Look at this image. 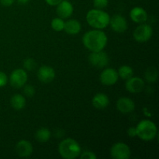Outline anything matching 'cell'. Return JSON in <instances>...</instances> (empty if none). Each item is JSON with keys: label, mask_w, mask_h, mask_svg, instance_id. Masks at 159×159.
I'll return each instance as SVG.
<instances>
[{"label": "cell", "mask_w": 159, "mask_h": 159, "mask_svg": "<svg viewBox=\"0 0 159 159\" xmlns=\"http://www.w3.org/2000/svg\"><path fill=\"white\" fill-rule=\"evenodd\" d=\"M85 48L92 52L102 51L107 43V37L103 31L93 30L85 33L82 37Z\"/></svg>", "instance_id": "1"}, {"label": "cell", "mask_w": 159, "mask_h": 159, "mask_svg": "<svg viewBox=\"0 0 159 159\" xmlns=\"http://www.w3.org/2000/svg\"><path fill=\"white\" fill-rule=\"evenodd\" d=\"M58 152L63 158L74 159L80 155L81 147L75 140L67 138L59 144Z\"/></svg>", "instance_id": "2"}, {"label": "cell", "mask_w": 159, "mask_h": 159, "mask_svg": "<svg viewBox=\"0 0 159 159\" xmlns=\"http://www.w3.org/2000/svg\"><path fill=\"white\" fill-rule=\"evenodd\" d=\"M110 17L107 12L101 9H95L89 11L86 20L89 25L96 29H103L110 24Z\"/></svg>", "instance_id": "3"}, {"label": "cell", "mask_w": 159, "mask_h": 159, "mask_svg": "<svg viewBox=\"0 0 159 159\" xmlns=\"http://www.w3.org/2000/svg\"><path fill=\"white\" fill-rule=\"evenodd\" d=\"M135 128L137 136L143 141H150L153 140L157 135L156 125L151 120H141Z\"/></svg>", "instance_id": "4"}, {"label": "cell", "mask_w": 159, "mask_h": 159, "mask_svg": "<svg viewBox=\"0 0 159 159\" xmlns=\"http://www.w3.org/2000/svg\"><path fill=\"white\" fill-rule=\"evenodd\" d=\"M153 30L152 26L148 24H141L134 31V37L139 43L147 42L152 37Z\"/></svg>", "instance_id": "5"}, {"label": "cell", "mask_w": 159, "mask_h": 159, "mask_svg": "<svg viewBox=\"0 0 159 159\" xmlns=\"http://www.w3.org/2000/svg\"><path fill=\"white\" fill-rule=\"evenodd\" d=\"M110 153L115 159H128L130 156V149L127 144L118 142L112 146Z\"/></svg>", "instance_id": "6"}, {"label": "cell", "mask_w": 159, "mask_h": 159, "mask_svg": "<svg viewBox=\"0 0 159 159\" xmlns=\"http://www.w3.org/2000/svg\"><path fill=\"white\" fill-rule=\"evenodd\" d=\"M89 61L96 68H102L108 65L109 57L107 53L102 51H94L89 56Z\"/></svg>", "instance_id": "7"}, {"label": "cell", "mask_w": 159, "mask_h": 159, "mask_svg": "<svg viewBox=\"0 0 159 159\" xmlns=\"http://www.w3.org/2000/svg\"><path fill=\"white\" fill-rule=\"evenodd\" d=\"M9 81L11 85L14 88H22L27 81V74L24 70L21 68L16 69L11 73Z\"/></svg>", "instance_id": "8"}, {"label": "cell", "mask_w": 159, "mask_h": 159, "mask_svg": "<svg viewBox=\"0 0 159 159\" xmlns=\"http://www.w3.org/2000/svg\"><path fill=\"white\" fill-rule=\"evenodd\" d=\"M119 79L117 71L113 68H107L100 75L101 83L105 85H113Z\"/></svg>", "instance_id": "9"}, {"label": "cell", "mask_w": 159, "mask_h": 159, "mask_svg": "<svg viewBox=\"0 0 159 159\" xmlns=\"http://www.w3.org/2000/svg\"><path fill=\"white\" fill-rule=\"evenodd\" d=\"M144 82L143 79L138 77H133L127 79L126 89L130 93H138L143 91L144 88Z\"/></svg>", "instance_id": "10"}, {"label": "cell", "mask_w": 159, "mask_h": 159, "mask_svg": "<svg viewBox=\"0 0 159 159\" xmlns=\"http://www.w3.org/2000/svg\"><path fill=\"white\" fill-rule=\"evenodd\" d=\"M38 79L44 83H49L52 82L55 78V71L54 68L47 65H43L39 68L37 71Z\"/></svg>", "instance_id": "11"}, {"label": "cell", "mask_w": 159, "mask_h": 159, "mask_svg": "<svg viewBox=\"0 0 159 159\" xmlns=\"http://www.w3.org/2000/svg\"><path fill=\"white\" fill-rule=\"evenodd\" d=\"M110 24L113 31L116 33H124L127 29V22L121 15H114L110 20Z\"/></svg>", "instance_id": "12"}, {"label": "cell", "mask_w": 159, "mask_h": 159, "mask_svg": "<svg viewBox=\"0 0 159 159\" xmlns=\"http://www.w3.org/2000/svg\"><path fill=\"white\" fill-rule=\"evenodd\" d=\"M16 152L21 158H27L33 152V146L30 142L26 140L20 141L16 146Z\"/></svg>", "instance_id": "13"}, {"label": "cell", "mask_w": 159, "mask_h": 159, "mask_svg": "<svg viewBox=\"0 0 159 159\" xmlns=\"http://www.w3.org/2000/svg\"><path fill=\"white\" fill-rule=\"evenodd\" d=\"M117 110L122 113H131L134 110L135 104L131 99L127 97H121L116 102Z\"/></svg>", "instance_id": "14"}, {"label": "cell", "mask_w": 159, "mask_h": 159, "mask_svg": "<svg viewBox=\"0 0 159 159\" xmlns=\"http://www.w3.org/2000/svg\"><path fill=\"white\" fill-rule=\"evenodd\" d=\"M73 6L69 1L62 0L57 6V14L61 19H66L73 13Z\"/></svg>", "instance_id": "15"}, {"label": "cell", "mask_w": 159, "mask_h": 159, "mask_svg": "<svg viewBox=\"0 0 159 159\" xmlns=\"http://www.w3.org/2000/svg\"><path fill=\"white\" fill-rule=\"evenodd\" d=\"M130 18L134 22L137 23H144L147 20V12L141 7H134L130 11Z\"/></svg>", "instance_id": "16"}, {"label": "cell", "mask_w": 159, "mask_h": 159, "mask_svg": "<svg viewBox=\"0 0 159 159\" xmlns=\"http://www.w3.org/2000/svg\"><path fill=\"white\" fill-rule=\"evenodd\" d=\"M110 104V99L108 96L104 93H98L93 97V105L98 110H102L108 107Z\"/></svg>", "instance_id": "17"}, {"label": "cell", "mask_w": 159, "mask_h": 159, "mask_svg": "<svg viewBox=\"0 0 159 159\" xmlns=\"http://www.w3.org/2000/svg\"><path fill=\"white\" fill-rule=\"evenodd\" d=\"M64 30L68 34L71 35H75L79 34L81 30V24L78 20H69L65 23V27Z\"/></svg>", "instance_id": "18"}, {"label": "cell", "mask_w": 159, "mask_h": 159, "mask_svg": "<svg viewBox=\"0 0 159 159\" xmlns=\"http://www.w3.org/2000/svg\"><path fill=\"white\" fill-rule=\"evenodd\" d=\"M10 104L13 109L16 110H21L26 106V99L22 95L15 94L10 99Z\"/></svg>", "instance_id": "19"}, {"label": "cell", "mask_w": 159, "mask_h": 159, "mask_svg": "<svg viewBox=\"0 0 159 159\" xmlns=\"http://www.w3.org/2000/svg\"><path fill=\"white\" fill-rule=\"evenodd\" d=\"M51 132L48 128L42 127L37 130L35 134V138L38 142L45 143L48 141L51 138Z\"/></svg>", "instance_id": "20"}, {"label": "cell", "mask_w": 159, "mask_h": 159, "mask_svg": "<svg viewBox=\"0 0 159 159\" xmlns=\"http://www.w3.org/2000/svg\"><path fill=\"white\" fill-rule=\"evenodd\" d=\"M118 75L123 79H130L133 76L134 71L132 69L131 67L128 66V65H123L118 70Z\"/></svg>", "instance_id": "21"}, {"label": "cell", "mask_w": 159, "mask_h": 159, "mask_svg": "<svg viewBox=\"0 0 159 159\" xmlns=\"http://www.w3.org/2000/svg\"><path fill=\"white\" fill-rule=\"evenodd\" d=\"M146 80L149 82H155L158 79V70L154 66L149 67L144 74Z\"/></svg>", "instance_id": "22"}, {"label": "cell", "mask_w": 159, "mask_h": 159, "mask_svg": "<svg viewBox=\"0 0 159 159\" xmlns=\"http://www.w3.org/2000/svg\"><path fill=\"white\" fill-rule=\"evenodd\" d=\"M51 27L54 30L57 31V32L62 31L65 27V22L60 17L53 19L52 21H51Z\"/></svg>", "instance_id": "23"}, {"label": "cell", "mask_w": 159, "mask_h": 159, "mask_svg": "<svg viewBox=\"0 0 159 159\" xmlns=\"http://www.w3.org/2000/svg\"><path fill=\"white\" fill-rule=\"evenodd\" d=\"M23 67L27 71H32L36 68V62L33 58H27L23 61Z\"/></svg>", "instance_id": "24"}, {"label": "cell", "mask_w": 159, "mask_h": 159, "mask_svg": "<svg viewBox=\"0 0 159 159\" xmlns=\"http://www.w3.org/2000/svg\"><path fill=\"white\" fill-rule=\"evenodd\" d=\"M109 0H93L94 6L98 9H102L108 6Z\"/></svg>", "instance_id": "25"}, {"label": "cell", "mask_w": 159, "mask_h": 159, "mask_svg": "<svg viewBox=\"0 0 159 159\" xmlns=\"http://www.w3.org/2000/svg\"><path fill=\"white\" fill-rule=\"evenodd\" d=\"M23 93L27 97H32L35 94V89L33 85H26L23 89Z\"/></svg>", "instance_id": "26"}, {"label": "cell", "mask_w": 159, "mask_h": 159, "mask_svg": "<svg viewBox=\"0 0 159 159\" xmlns=\"http://www.w3.org/2000/svg\"><path fill=\"white\" fill-rule=\"evenodd\" d=\"M80 158L82 159H96V155L93 152L89 151H85L83 153H82Z\"/></svg>", "instance_id": "27"}, {"label": "cell", "mask_w": 159, "mask_h": 159, "mask_svg": "<svg viewBox=\"0 0 159 159\" xmlns=\"http://www.w3.org/2000/svg\"><path fill=\"white\" fill-rule=\"evenodd\" d=\"M8 78L7 75L2 71H0V88L4 87L7 84Z\"/></svg>", "instance_id": "28"}, {"label": "cell", "mask_w": 159, "mask_h": 159, "mask_svg": "<svg viewBox=\"0 0 159 159\" xmlns=\"http://www.w3.org/2000/svg\"><path fill=\"white\" fill-rule=\"evenodd\" d=\"M127 134H128V136L130 137V138H134V137H136V128H135V127H130V128L128 129V130H127Z\"/></svg>", "instance_id": "29"}, {"label": "cell", "mask_w": 159, "mask_h": 159, "mask_svg": "<svg viewBox=\"0 0 159 159\" xmlns=\"http://www.w3.org/2000/svg\"><path fill=\"white\" fill-rule=\"evenodd\" d=\"M16 0H0V3L3 6H10L15 2Z\"/></svg>", "instance_id": "30"}, {"label": "cell", "mask_w": 159, "mask_h": 159, "mask_svg": "<svg viewBox=\"0 0 159 159\" xmlns=\"http://www.w3.org/2000/svg\"><path fill=\"white\" fill-rule=\"evenodd\" d=\"M61 1L62 0H45V2H46L49 6H57V5H58Z\"/></svg>", "instance_id": "31"}, {"label": "cell", "mask_w": 159, "mask_h": 159, "mask_svg": "<svg viewBox=\"0 0 159 159\" xmlns=\"http://www.w3.org/2000/svg\"><path fill=\"white\" fill-rule=\"evenodd\" d=\"M30 0H17V2H18L21 5L26 4V3H27Z\"/></svg>", "instance_id": "32"}, {"label": "cell", "mask_w": 159, "mask_h": 159, "mask_svg": "<svg viewBox=\"0 0 159 159\" xmlns=\"http://www.w3.org/2000/svg\"><path fill=\"white\" fill-rule=\"evenodd\" d=\"M65 1H69V0H65Z\"/></svg>", "instance_id": "33"}]
</instances>
